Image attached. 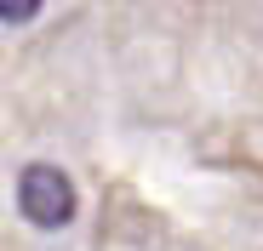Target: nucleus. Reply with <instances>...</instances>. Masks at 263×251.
I'll return each instance as SVG.
<instances>
[{
	"mask_svg": "<svg viewBox=\"0 0 263 251\" xmlns=\"http://www.w3.org/2000/svg\"><path fill=\"white\" fill-rule=\"evenodd\" d=\"M40 12V0H0V23H29Z\"/></svg>",
	"mask_w": 263,
	"mask_h": 251,
	"instance_id": "nucleus-2",
	"label": "nucleus"
},
{
	"mask_svg": "<svg viewBox=\"0 0 263 251\" xmlns=\"http://www.w3.org/2000/svg\"><path fill=\"white\" fill-rule=\"evenodd\" d=\"M17 205H23V217L34 228H63L74 217V183H69V172L52 165V160H34L29 172L17 177Z\"/></svg>",
	"mask_w": 263,
	"mask_h": 251,
	"instance_id": "nucleus-1",
	"label": "nucleus"
}]
</instances>
